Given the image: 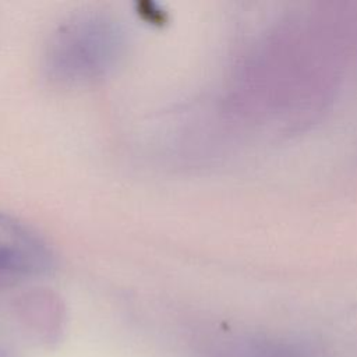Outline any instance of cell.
<instances>
[{
  "instance_id": "obj_1",
  "label": "cell",
  "mask_w": 357,
  "mask_h": 357,
  "mask_svg": "<svg viewBox=\"0 0 357 357\" xmlns=\"http://www.w3.org/2000/svg\"><path fill=\"white\" fill-rule=\"evenodd\" d=\"M120 33L106 21L88 20L67 26L54 43L52 67L70 78L103 71L119 53Z\"/></svg>"
},
{
  "instance_id": "obj_2",
  "label": "cell",
  "mask_w": 357,
  "mask_h": 357,
  "mask_svg": "<svg viewBox=\"0 0 357 357\" xmlns=\"http://www.w3.org/2000/svg\"><path fill=\"white\" fill-rule=\"evenodd\" d=\"M50 264L47 244L31 227L0 212V273H40Z\"/></svg>"
}]
</instances>
